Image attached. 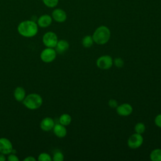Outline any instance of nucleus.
Listing matches in <instances>:
<instances>
[{"label":"nucleus","instance_id":"7ed1b4c3","mask_svg":"<svg viewBox=\"0 0 161 161\" xmlns=\"http://www.w3.org/2000/svg\"><path fill=\"white\" fill-rule=\"evenodd\" d=\"M22 102L26 108L34 110L38 109L42 105L43 99L40 94L31 93L26 96Z\"/></svg>","mask_w":161,"mask_h":161},{"label":"nucleus","instance_id":"bb28decb","mask_svg":"<svg viewBox=\"0 0 161 161\" xmlns=\"http://www.w3.org/2000/svg\"><path fill=\"white\" fill-rule=\"evenodd\" d=\"M23 161H36V158L33 156H28L23 159Z\"/></svg>","mask_w":161,"mask_h":161},{"label":"nucleus","instance_id":"f03ea898","mask_svg":"<svg viewBox=\"0 0 161 161\" xmlns=\"http://www.w3.org/2000/svg\"><path fill=\"white\" fill-rule=\"evenodd\" d=\"M92 36L94 43L99 45H103L107 43L109 40L111 32L107 26L102 25L96 29Z\"/></svg>","mask_w":161,"mask_h":161},{"label":"nucleus","instance_id":"4468645a","mask_svg":"<svg viewBox=\"0 0 161 161\" xmlns=\"http://www.w3.org/2000/svg\"><path fill=\"white\" fill-rule=\"evenodd\" d=\"M55 51L58 53H63L65 52L69 48V43L65 40H58L55 46Z\"/></svg>","mask_w":161,"mask_h":161},{"label":"nucleus","instance_id":"aec40b11","mask_svg":"<svg viewBox=\"0 0 161 161\" xmlns=\"http://www.w3.org/2000/svg\"><path fill=\"white\" fill-rule=\"evenodd\" d=\"M43 3L48 8H53L57 6L58 3V0H42Z\"/></svg>","mask_w":161,"mask_h":161},{"label":"nucleus","instance_id":"f257e3e1","mask_svg":"<svg viewBox=\"0 0 161 161\" xmlns=\"http://www.w3.org/2000/svg\"><path fill=\"white\" fill-rule=\"evenodd\" d=\"M18 33L23 37L31 38L35 36L38 31V26L33 20H25L19 23L17 27Z\"/></svg>","mask_w":161,"mask_h":161},{"label":"nucleus","instance_id":"0eeeda50","mask_svg":"<svg viewBox=\"0 0 161 161\" xmlns=\"http://www.w3.org/2000/svg\"><path fill=\"white\" fill-rule=\"evenodd\" d=\"M57 52L53 48L47 47L40 53V58L45 63L52 62L56 58Z\"/></svg>","mask_w":161,"mask_h":161},{"label":"nucleus","instance_id":"39448f33","mask_svg":"<svg viewBox=\"0 0 161 161\" xmlns=\"http://www.w3.org/2000/svg\"><path fill=\"white\" fill-rule=\"evenodd\" d=\"M113 65V58L108 55H104L99 57L96 60V65L102 70H108Z\"/></svg>","mask_w":161,"mask_h":161},{"label":"nucleus","instance_id":"412c9836","mask_svg":"<svg viewBox=\"0 0 161 161\" xmlns=\"http://www.w3.org/2000/svg\"><path fill=\"white\" fill-rule=\"evenodd\" d=\"M52 160L51 156L45 152L41 153L38 157V161H51Z\"/></svg>","mask_w":161,"mask_h":161},{"label":"nucleus","instance_id":"cd10ccee","mask_svg":"<svg viewBox=\"0 0 161 161\" xmlns=\"http://www.w3.org/2000/svg\"><path fill=\"white\" fill-rule=\"evenodd\" d=\"M6 159V158L5 157V155L2 153H0V161H4Z\"/></svg>","mask_w":161,"mask_h":161},{"label":"nucleus","instance_id":"4be33fe9","mask_svg":"<svg viewBox=\"0 0 161 161\" xmlns=\"http://www.w3.org/2000/svg\"><path fill=\"white\" fill-rule=\"evenodd\" d=\"M64 159V154L60 152V151H57L53 155V158L52 160L53 161H63Z\"/></svg>","mask_w":161,"mask_h":161},{"label":"nucleus","instance_id":"20e7f679","mask_svg":"<svg viewBox=\"0 0 161 161\" xmlns=\"http://www.w3.org/2000/svg\"><path fill=\"white\" fill-rule=\"evenodd\" d=\"M42 42L46 47L55 48L58 42V37L55 33L48 31L43 35Z\"/></svg>","mask_w":161,"mask_h":161},{"label":"nucleus","instance_id":"9b49d317","mask_svg":"<svg viewBox=\"0 0 161 161\" xmlns=\"http://www.w3.org/2000/svg\"><path fill=\"white\" fill-rule=\"evenodd\" d=\"M55 125L54 120L50 117L44 118L40 122V128L44 131H49L53 130Z\"/></svg>","mask_w":161,"mask_h":161},{"label":"nucleus","instance_id":"6ab92c4d","mask_svg":"<svg viewBox=\"0 0 161 161\" xmlns=\"http://www.w3.org/2000/svg\"><path fill=\"white\" fill-rule=\"evenodd\" d=\"M134 130L135 131V133L142 135L145 131V125H144V123H143L142 122L137 123L135 126Z\"/></svg>","mask_w":161,"mask_h":161},{"label":"nucleus","instance_id":"a878e982","mask_svg":"<svg viewBox=\"0 0 161 161\" xmlns=\"http://www.w3.org/2000/svg\"><path fill=\"white\" fill-rule=\"evenodd\" d=\"M7 159L8 161H19V158L13 153L8 154Z\"/></svg>","mask_w":161,"mask_h":161},{"label":"nucleus","instance_id":"b1692460","mask_svg":"<svg viewBox=\"0 0 161 161\" xmlns=\"http://www.w3.org/2000/svg\"><path fill=\"white\" fill-rule=\"evenodd\" d=\"M108 105L111 108H116V107L118 106V104L116 99H111L108 101Z\"/></svg>","mask_w":161,"mask_h":161},{"label":"nucleus","instance_id":"f8f14e48","mask_svg":"<svg viewBox=\"0 0 161 161\" xmlns=\"http://www.w3.org/2000/svg\"><path fill=\"white\" fill-rule=\"evenodd\" d=\"M52 17L47 14L41 15L37 19V25L41 28L48 27L52 23Z\"/></svg>","mask_w":161,"mask_h":161},{"label":"nucleus","instance_id":"a211bd4d","mask_svg":"<svg viewBox=\"0 0 161 161\" xmlns=\"http://www.w3.org/2000/svg\"><path fill=\"white\" fill-rule=\"evenodd\" d=\"M94 43V40L92 36L86 35L82 40V45L85 48L91 47Z\"/></svg>","mask_w":161,"mask_h":161},{"label":"nucleus","instance_id":"f3484780","mask_svg":"<svg viewBox=\"0 0 161 161\" xmlns=\"http://www.w3.org/2000/svg\"><path fill=\"white\" fill-rule=\"evenodd\" d=\"M150 158L152 161H161V148H155L150 153Z\"/></svg>","mask_w":161,"mask_h":161},{"label":"nucleus","instance_id":"9d476101","mask_svg":"<svg viewBox=\"0 0 161 161\" xmlns=\"http://www.w3.org/2000/svg\"><path fill=\"white\" fill-rule=\"evenodd\" d=\"M52 17L53 20L58 23H63L67 19V14L63 9L56 8L52 11Z\"/></svg>","mask_w":161,"mask_h":161},{"label":"nucleus","instance_id":"2eb2a0df","mask_svg":"<svg viewBox=\"0 0 161 161\" xmlns=\"http://www.w3.org/2000/svg\"><path fill=\"white\" fill-rule=\"evenodd\" d=\"M14 97L18 102H22L26 97V91L22 87H17L14 91Z\"/></svg>","mask_w":161,"mask_h":161},{"label":"nucleus","instance_id":"5701e85b","mask_svg":"<svg viewBox=\"0 0 161 161\" xmlns=\"http://www.w3.org/2000/svg\"><path fill=\"white\" fill-rule=\"evenodd\" d=\"M113 64L116 67L121 68L124 65V61L121 57H117L113 60Z\"/></svg>","mask_w":161,"mask_h":161},{"label":"nucleus","instance_id":"1a4fd4ad","mask_svg":"<svg viewBox=\"0 0 161 161\" xmlns=\"http://www.w3.org/2000/svg\"><path fill=\"white\" fill-rule=\"evenodd\" d=\"M133 112V107L130 104L123 103L116 107V113L121 116H128Z\"/></svg>","mask_w":161,"mask_h":161},{"label":"nucleus","instance_id":"6e6552de","mask_svg":"<svg viewBox=\"0 0 161 161\" xmlns=\"http://www.w3.org/2000/svg\"><path fill=\"white\" fill-rule=\"evenodd\" d=\"M13 151V144L11 142L6 138H0V153L4 155H8Z\"/></svg>","mask_w":161,"mask_h":161},{"label":"nucleus","instance_id":"dca6fc26","mask_svg":"<svg viewBox=\"0 0 161 161\" xmlns=\"http://www.w3.org/2000/svg\"><path fill=\"white\" fill-rule=\"evenodd\" d=\"M72 121V118L70 114L67 113H64L59 117V123L64 126H68Z\"/></svg>","mask_w":161,"mask_h":161},{"label":"nucleus","instance_id":"393cba45","mask_svg":"<svg viewBox=\"0 0 161 161\" xmlns=\"http://www.w3.org/2000/svg\"><path fill=\"white\" fill-rule=\"evenodd\" d=\"M154 122L157 126L161 128V114H158L155 116Z\"/></svg>","mask_w":161,"mask_h":161},{"label":"nucleus","instance_id":"ddd939ff","mask_svg":"<svg viewBox=\"0 0 161 161\" xmlns=\"http://www.w3.org/2000/svg\"><path fill=\"white\" fill-rule=\"evenodd\" d=\"M53 131L55 136L60 138H64L67 133L65 126H64L60 123L55 124L53 128Z\"/></svg>","mask_w":161,"mask_h":161},{"label":"nucleus","instance_id":"423d86ee","mask_svg":"<svg viewBox=\"0 0 161 161\" xmlns=\"http://www.w3.org/2000/svg\"><path fill=\"white\" fill-rule=\"evenodd\" d=\"M143 143V138L141 134L135 133L130 136L128 139V146L131 149H136L142 146Z\"/></svg>","mask_w":161,"mask_h":161}]
</instances>
